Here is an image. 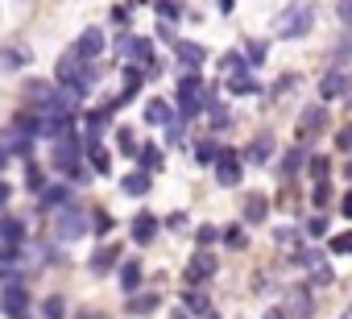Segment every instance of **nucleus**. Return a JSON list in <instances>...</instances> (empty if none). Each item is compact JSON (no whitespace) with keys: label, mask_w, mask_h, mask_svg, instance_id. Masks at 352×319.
Instances as JSON below:
<instances>
[{"label":"nucleus","mask_w":352,"mask_h":319,"mask_svg":"<svg viewBox=\"0 0 352 319\" xmlns=\"http://www.w3.org/2000/svg\"><path fill=\"white\" fill-rule=\"evenodd\" d=\"M179 13H183V9H179V0H157V17H162V21H174Z\"/></svg>","instance_id":"nucleus-27"},{"label":"nucleus","mask_w":352,"mask_h":319,"mask_svg":"<svg viewBox=\"0 0 352 319\" xmlns=\"http://www.w3.org/2000/svg\"><path fill=\"white\" fill-rule=\"evenodd\" d=\"M208 319H220V315H208Z\"/></svg>","instance_id":"nucleus-47"},{"label":"nucleus","mask_w":352,"mask_h":319,"mask_svg":"<svg viewBox=\"0 0 352 319\" xmlns=\"http://www.w3.org/2000/svg\"><path fill=\"white\" fill-rule=\"evenodd\" d=\"M307 232H311V236H323V232H327V220H323V216H315V220L307 224Z\"/></svg>","instance_id":"nucleus-37"},{"label":"nucleus","mask_w":352,"mask_h":319,"mask_svg":"<svg viewBox=\"0 0 352 319\" xmlns=\"http://www.w3.org/2000/svg\"><path fill=\"white\" fill-rule=\"evenodd\" d=\"M91 220H96V232H108V228H112V216H108V212H96Z\"/></svg>","instance_id":"nucleus-36"},{"label":"nucleus","mask_w":352,"mask_h":319,"mask_svg":"<svg viewBox=\"0 0 352 319\" xmlns=\"http://www.w3.org/2000/svg\"><path fill=\"white\" fill-rule=\"evenodd\" d=\"M323 108H307L302 112V120H298V133H294V141H311V137H319L323 133Z\"/></svg>","instance_id":"nucleus-7"},{"label":"nucleus","mask_w":352,"mask_h":319,"mask_svg":"<svg viewBox=\"0 0 352 319\" xmlns=\"http://www.w3.org/2000/svg\"><path fill=\"white\" fill-rule=\"evenodd\" d=\"M270 216V199L265 195H249L245 199V224H265Z\"/></svg>","instance_id":"nucleus-11"},{"label":"nucleus","mask_w":352,"mask_h":319,"mask_svg":"<svg viewBox=\"0 0 352 319\" xmlns=\"http://www.w3.org/2000/svg\"><path fill=\"white\" fill-rule=\"evenodd\" d=\"M157 307V294H137V298H129V311L133 315H149Z\"/></svg>","instance_id":"nucleus-25"},{"label":"nucleus","mask_w":352,"mask_h":319,"mask_svg":"<svg viewBox=\"0 0 352 319\" xmlns=\"http://www.w3.org/2000/svg\"><path fill=\"white\" fill-rule=\"evenodd\" d=\"M83 232H87V224H83V212L79 208H63L54 216V236L58 241H79Z\"/></svg>","instance_id":"nucleus-3"},{"label":"nucleus","mask_w":352,"mask_h":319,"mask_svg":"<svg viewBox=\"0 0 352 319\" xmlns=\"http://www.w3.org/2000/svg\"><path fill=\"white\" fill-rule=\"evenodd\" d=\"M108 112H112V104H108L104 112H91V116H87V133H91V141H96V137L108 129Z\"/></svg>","instance_id":"nucleus-24"},{"label":"nucleus","mask_w":352,"mask_h":319,"mask_svg":"<svg viewBox=\"0 0 352 319\" xmlns=\"http://www.w3.org/2000/svg\"><path fill=\"white\" fill-rule=\"evenodd\" d=\"M344 87H348L344 71H327V75H323V83H319V96H323V100H340V96H344Z\"/></svg>","instance_id":"nucleus-10"},{"label":"nucleus","mask_w":352,"mask_h":319,"mask_svg":"<svg viewBox=\"0 0 352 319\" xmlns=\"http://www.w3.org/2000/svg\"><path fill=\"white\" fill-rule=\"evenodd\" d=\"M129 195H145L149 191V170H133V175H124V183H120Z\"/></svg>","instance_id":"nucleus-18"},{"label":"nucleus","mask_w":352,"mask_h":319,"mask_svg":"<svg viewBox=\"0 0 352 319\" xmlns=\"http://www.w3.org/2000/svg\"><path fill=\"white\" fill-rule=\"evenodd\" d=\"M340 212H344V216H352V191H348V195L340 199Z\"/></svg>","instance_id":"nucleus-43"},{"label":"nucleus","mask_w":352,"mask_h":319,"mask_svg":"<svg viewBox=\"0 0 352 319\" xmlns=\"http://www.w3.org/2000/svg\"><path fill=\"white\" fill-rule=\"evenodd\" d=\"M216 153H220L216 141H199V145H195V157H199V162H216Z\"/></svg>","instance_id":"nucleus-29"},{"label":"nucleus","mask_w":352,"mask_h":319,"mask_svg":"<svg viewBox=\"0 0 352 319\" xmlns=\"http://www.w3.org/2000/svg\"><path fill=\"white\" fill-rule=\"evenodd\" d=\"M145 120H149V124H170V120H174V108H170L166 100H149V104H145Z\"/></svg>","instance_id":"nucleus-14"},{"label":"nucleus","mask_w":352,"mask_h":319,"mask_svg":"<svg viewBox=\"0 0 352 319\" xmlns=\"http://www.w3.org/2000/svg\"><path fill=\"white\" fill-rule=\"evenodd\" d=\"M265 319H282V311H270V315H265Z\"/></svg>","instance_id":"nucleus-45"},{"label":"nucleus","mask_w":352,"mask_h":319,"mask_svg":"<svg viewBox=\"0 0 352 319\" xmlns=\"http://www.w3.org/2000/svg\"><path fill=\"white\" fill-rule=\"evenodd\" d=\"M311 21H315V9L311 5H290V9H282L274 34L278 38H302V34H311Z\"/></svg>","instance_id":"nucleus-1"},{"label":"nucleus","mask_w":352,"mask_h":319,"mask_svg":"<svg viewBox=\"0 0 352 319\" xmlns=\"http://www.w3.org/2000/svg\"><path fill=\"white\" fill-rule=\"evenodd\" d=\"M336 13H340V21L352 30V0H340V5H336Z\"/></svg>","instance_id":"nucleus-33"},{"label":"nucleus","mask_w":352,"mask_h":319,"mask_svg":"<svg viewBox=\"0 0 352 319\" xmlns=\"http://www.w3.org/2000/svg\"><path fill=\"white\" fill-rule=\"evenodd\" d=\"M204 58H208L204 46H195V42H179V63H183V67L195 71V67H204Z\"/></svg>","instance_id":"nucleus-13"},{"label":"nucleus","mask_w":352,"mask_h":319,"mask_svg":"<svg viewBox=\"0 0 352 319\" xmlns=\"http://www.w3.org/2000/svg\"><path fill=\"white\" fill-rule=\"evenodd\" d=\"M42 311H46V319H63V315H67V302L54 294V298H46V307H42Z\"/></svg>","instance_id":"nucleus-28"},{"label":"nucleus","mask_w":352,"mask_h":319,"mask_svg":"<svg viewBox=\"0 0 352 319\" xmlns=\"http://www.w3.org/2000/svg\"><path fill=\"white\" fill-rule=\"evenodd\" d=\"M216 179H220V187H236L241 183V157L232 149H220L216 153Z\"/></svg>","instance_id":"nucleus-4"},{"label":"nucleus","mask_w":352,"mask_h":319,"mask_svg":"<svg viewBox=\"0 0 352 319\" xmlns=\"http://www.w3.org/2000/svg\"><path fill=\"white\" fill-rule=\"evenodd\" d=\"M302 166H307V157H302V149H294V153L286 157V162H282V175L290 179V175H294V170H302Z\"/></svg>","instance_id":"nucleus-26"},{"label":"nucleus","mask_w":352,"mask_h":319,"mask_svg":"<svg viewBox=\"0 0 352 319\" xmlns=\"http://www.w3.org/2000/svg\"><path fill=\"white\" fill-rule=\"evenodd\" d=\"M208 100H212V91L204 87V79H199V75H187V79L179 83V104H183V120L199 116V108H208Z\"/></svg>","instance_id":"nucleus-2"},{"label":"nucleus","mask_w":352,"mask_h":319,"mask_svg":"<svg viewBox=\"0 0 352 319\" xmlns=\"http://www.w3.org/2000/svg\"><path fill=\"white\" fill-rule=\"evenodd\" d=\"M25 63V50H5V67H21Z\"/></svg>","instance_id":"nucleus-35"},{"label":"nucleus","mask_w":352,"mask_h":319,"mask_svg":"<svg viewBox=\"0 0 352 319\" xmlns=\"http://www.w3.org/2000/svg\"><path fill=\"white\" fill-rule=\"evenodd\" d=\"M30 307V290L25 286H5V311L9 315H21Z\"/></svg>","instance_id":"nucleus-12"},{"label":"nucleus","mask_w":352,"mask_h":319,"mask_svg":"<svg viewBox=\"0 0 352 319\" xmlns=\"http://www.w3.org/2000/svg\"><path fill=\"white\" fill-rule=\"evenodd\" d=\"M261 58H265V42H253L249 46V63H261Z\"/></svg>","instance_id":"nucleus-39"},{"label":"nucleus","mask_w":352,"mask_h":319,"mask_svg":"<svg viewBox=\"0 0 352 319\" xmlns=\"http://www.w3.org/2000/svg\"><path fill=\"white\" fill-rule=\"evenodd\" d=\"M216 270H220L216 253H195V257H191V265H187V278H191V282H208Z\"/></svg>","instance_id":"nucleus-8"},{"label":"nucleus","mask_w":352,"mask_h":319,"mask_svg":"<svg viewBox=\"0 0 352 319\" xmlns=\"http://www.w3.org/2000/svg\"><path fill=\"white\" fill-rule=\"evenodd\" d=\"M270 157H274V137L265 133V137H257V141L249 145V162H257V166H261V162H270Z\"/></svg>","instance_id":"nucleus-16"},{"label":"nucleus","mask_w":352,"mask_h":319,"mask_svg":"<svg viewBox=\"0 0 352 319\" xmlns=\"http://www.w3.org/2000/svg\"><path fill=\"white\" fill-rule=\"evenodd\" d=\"M327 170H331V162H327L323 153H319V157H311V175H315V179H327Z\"/></svg>","instance_id":"nucleus-32"},{"label":"nucleus","mask_w":352,"mask_h":319,"mask_svg":"<svg viewBox=\"0 0 352 319\" xmlns=\"http://www.w3.org/2000/svg\"><path fill=\"white\" fill-rule=\"evenodd\" d=\"M187 307L191 311H208V294H187Z\"/></svg>","instance_id":"nucleus-38"},{"label":"nucleus","mask_w":352,"mask_h":319,"mask_svg":"<svg viewBox=\"0 0 352 319\" xmlns=\"http://www.w3.org/2000/svg\"><path fill=\"white\" fill-rule=\"evenodd\" d=\"M174 319H187V315H183V311H179V315H174Z\"/></svg>","instance_id":"nucleus-46"},{"label":"nucleus","mask_w":352,"mask_h":319,"mask_svg":"<svg viewBox=\"0 0 352 319\" xmlns=\"http://www.w3.org/2000/svg\"><path fill=\"white\" fill-rule=\"evenodd\" d=\"M224 241H228V245H236V249H241V245H245V232H241V228H228V232H224Z\"/></svg>","instance_id":"nucleus-41"},{"label":"nucleus","mask_w":352,"mask_h":319,"mask_svg":"<svg viewBox=\"0 0 352 319\" xmlns=\"http://www.w3.org/2000/svg\"><path fill=\"white\" fill-rule=\"evenodd\" d=\"M75 54H79L83 63L100 58V54H104V34H100V30H83V34H79V42H75Z\"/></svg>","instance_id":"nucleus-6"},{"label":"nucleus","mask_w":352,"mask_h":319,"mask_svg":"<svg viewBox=\"0 0 352 319\" xmlns=\"http://www.w3.org/2000/svg\"><path fill=\"white\" fill-rule=\"evenodd\" d=\"M116 261H120V249H116V245H104V249L91 257V270H96V274H108Z\"/></svg>","instance_id":"nucleus-15"},{"label":"nucleus","mask_w":352,"mask_h":319,"mask_svg":"<svg viewBox=\"0 0 352 319\" xmlns=\"http://www.w3.org/2000/svg\"><path fill=\"white\" fill-rule=\"evenodd\" d=\"M327 199H331V191H327V183H323V179H319V187H315V204H319V208H323V204H327Z\"/></svg>","instance_id":"nucleus-40"},{"label":"nucleus","mask_w":352,"mask_h":319,"mask_svg":"<svg viewBox=\"0 0 352 319\" xmlns=\"http://www.w3.org/2000/svg\"><path fill=\"white\" fill-rule=\"evenodd\" d=\"M137 162H141V170H157L162 166V149L157 145H141L137 149Z\"/></svg>","instance_id":"nucleus-19"},{"label":"nucleus","mask_w":352,"mask_h":319,"mask_svg":"<svg viewBox=\"0 0 352 319\" xmlns=\"http://www.w3.org/2000/svg\"><path fill=\"white\" fill-rule=\"evenodd\" d=\"M0 241H5V245H21L25 241V224L21 220H0Z\"/></svg>","instance_id":"nucleus-17"},{"label":"nucleus","mask_w":352,"mask_h":319,"mask_svg":"<svg viewBox=\"0 0 352 319\" xmlns=\"http://www.w3.org/2000/svg\"><path fill=\"white\" fill-rule=\"evenodd\" d=\"M50 91H54L50 83H38V79L25 83V100H30V104H50Z\"/></svg>","instance_id":"nucleus-21"},{"label":"nucleus","mask_w":352,"mask_h":319,"mask_svg":"<svg viewBox=\"0 0 352 319\" xmlns=\"http://www.w3.org/2000/svg\"><path fill=\"white\" fill-rule=\"evenodd\" d=\"M153 232H157V216H149V212L133 216V241H137V245H149Z\"/></svg>","instance_id":"nucleus-9"},{"label":"nucleus","mask_w":352,"mask_h":319,"mask_svg":"<svg viewBox=\"0 0 352 319\" xmlns=\"http://www.w3.org/2000/svg\"><path fill=\"white\" fill-rule=\"evenodd\" d=\"M87 153H91V166H96L100 175H108V166H112V157H108V149H104L100 141H91V149H87Z\"/></svg>","instance_id":"nucleus-23"},{"label":"nucleus","mask_w":352,"mask_h":319,"mask_svg":"<svg viewBox=\"0 0 352 319\" xmlns=\"http://www.w3.org/2000/svg\"><path fill=\"white\" fill-rule=\"evenodd\" d=\"M54 166H58L63 175H71V179H83V166H79V149H75V141H63V145L54 149Z\"/></svg>","instance_id":"nucleus-5"},{"label":"nucleus","mask_w":352,"mask_h":319,"mask_svg":"<svg viewBox=\"0 0 352 319\" xmlns=\"http://www.w3.org/2000/svg\"><path fill=\"white\" fill-rule=\"evenodd\" d=\"M348 175H352V166H348Z\"/></svg>","instance_id":"nucleus-48"},{"label":"nucleus","mask_w":352,"mask_h":319,"mask_svg":"<svg viewBox=\"0 0 352 319\" xmlns=\"http://www.w3.org/2000/svg\"><path fill=\"white\" fill-rule=\"evenodd\" d=\"M42 204H50V208L67 204V187H50V191H42Z\"/></svg>","instance_id":"nucleus-30"},{"label":"nucleus","mask_w":352,"mask_h":319,"mask_svg":"<svg viewBox=\"0 0 352 319\" xmlns=\"http://www.w3.org/2000/svg\"><path fill=\"white\" fill-rule=\"evenodd\" d=\"M116 141H120V149H124V153H133V149H137V141H133V133H129V129H120V133H116Z\"/></svg>","instance_id":"nucleus-34"},{"label":"nucleus","mask_w":352,"mask_h":319,"mask_svg":"<svg viewBox=\"0 0 352 319\" xmlns=\"http://www.w3.org/2000/svg\"><path fill=\"white\" fill-rule=\"evenodd\" d=\"M228 91H232V96H249V91H257V83H253L245 71H232V75H228Z\"/></svg>","instance_id":"nucleus-20"},{"label":"nucleus","mask_w":352,"mask_h":319,"mask_svg":"<svg viewBox=\"0 0 352 319\" xmlns=\"http://www.w3.org/2000/svg\"><path fill=\"white\" fill-rule=\"evenodd\" d=\"M9 199V183H0V204H5Z\"/></svg>","instance_id":"nucleus-44"},{"label":"nucleus","mask_w":352,"mask_h":319,"mask_svg":"<svg viewBox=\"0 0 352 319\" xmlns=\"http://www.w3.org/2000/svg\"><path fill=\"white\" fill-rule=\"evenodd\" d=\"M331 253H352V232H340V236H331Z\"/></svg>","instance_id":"nucleus-31"},{"label":"nucleus","mask_w":352,"mask_h":319,"mask_svg":"<svg viewBox=\"0 0 352 319\" xmlns=\"http://www.w3.org/2000/svg\"><path fill=\"white\" fill-rule=\"evenodd\" d=\"M336 145H340V149H352V124H348V129H340V137H336Z\"/></svg>","instance_id":"nucleus-42"},{"label":"nucleus","mask_w":352,"mask_h":319,"mask_svg":"<svg viewBox=\"0 0 352 319\" xmlns=\"http://www.w3.org/2000/svg\"><path fill=\"white\" fill-rule=\"evenodd\" d=\"M137 282H141V265H137V261H124V265H120V286L133 294V290H137Z\"/></svg>","instance_id":"nucleus-22"}]
</instances>
